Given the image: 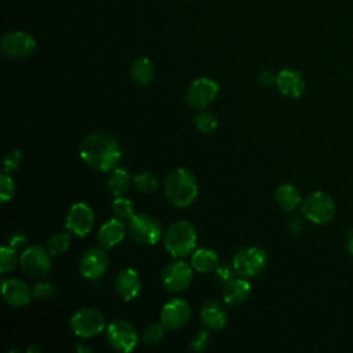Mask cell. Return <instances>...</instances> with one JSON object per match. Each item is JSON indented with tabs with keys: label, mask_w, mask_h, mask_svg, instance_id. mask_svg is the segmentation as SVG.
Segmentation results:
<instances>
[{
	"label": "cell",
	"mask_w": 353,
	"mask_h": 353,
	"mask_svg": "<svg viewBox=\"0 0 353 353\" xmlns=\"http://www.w3.org/2000/svg\"><path fill=\"white\" fill-rule=\"evenodd\" d=\"M258 81L262 84V85H270L273 83H276V76L270 72H262L259 76H258Z\"/></svg>",
	"instance_id": "cell-38"
},
{
	"label": "cell",
	"mask_w": 353,
	"mask_h": 353,
	"mask_svg": "<svg viewBox=\"0 0 353 353\" xmlns=\"http://www.w3.org/2000/svg\"><path fill=\"white\" fill-rule=\"evenodd\" d=\"M233 268L240 277H256L268 263L266 252L259 247H245L233 256Z\"/></svg>",
	"instance_id": "cell-6"
},
{
	"label": "cell",
	"mask_w": 353,
	"mask_h": 353,
	"mask_svg": "<svg viewBox=\"0 0 353 353\" xmlns=\"http://www.w3.org/2000/svg\"><path fill=\"white\" fill-rule=\"evenodd\" d=\"M190 319V306L185 299L174 298L164 303L160 320L167 330H179Z\"/></svg>",
	"instance_id": "cell-15"
},
{
	"label": "cell",
	"mask_w": 353,
	"mask_h": 353,
	"mask_svg": "<svg viewBox=\"0 0 353 353\" xmlns=\"http://www.w3.org/2000/svg\"><path fill=\"white\" fill-rule=\"evenodd\" d=\"M65 226L74 236H87L94 226V212L91 207L85 203H74L66 214Z\"/></svg>",
	"instance_id": "cell-13"
},
{
	"label": "cell",
	"mask_w": 353,
	"mask_h": 353,
	"mask_svg": "<svg viewBox=\"0 0 353 353\" xmlns=\"http://www.w3.org/2000/svg\"><path fill=\"white\" fill-rule=\"evenodd\" d=\"M164 247L174 258H185L194 252L196 230L188 221H176L171 223L164 234Z\"/></svg>",
	"instance_id": "cell-3"
},
{
	"label": "cell",
	"mask_w": 353,
	"mask_h": 353,
	"mask_svg": "<svg viewBox=\"0 0 353 353\" xmlns=\"http://www.w3.org/2000/svg\"><path fill=\"white\" fill-rule=\"evenodd\" d=\"M22 152L18 150V149H14L11 152H8L4 157V172H12L15 171L17 168H19L21 163H22Z\"/></svg>",
	"instance_id": "cell-35"
},
{
	"label": "cell",
	"mask_w": 353,
	"mask_h": 353,
	"mask_svg": "<svg viewBox=\"0 0 353 353\" xmlns=\"http://www.w3.org/2000/svg\"><path fill=\"white\" fill-rule=\"evenodd\" d=\"M69 234L66 232H57L51 234L47 241V250L51 255H61L69 248Z\"/></svg>",
	"instance_id": "cell-27"
},
{
	"label": "cell",
	"mask_w": 353,
	"mask_h": 353,
	"mask_svg": "<svg viewBox=\"0 0 353 353\" xmlns=\"http://www.w3.org/2000/svg\"><path fill=\"white\" fill-rule=\"evenodd\" d=\"M274 200L283 211L291 212L301 204V193L294 185L281 183L274 192Z\"/></svg>",
	"instance_id": "cell-22"
},
{
	"label": "cell",
	"mask_w": 353,
	"mask_h": 353,
	"mask_svg": "<svg viewBox=\"0 0 353 353\" xmlns=\"http://www.w3.org/2000/svg\"><path fill=\"white\" fill-rule=\"evenodd\" d=\"M32 292H33L34 299L46 301V299H50L55 294V285L50 281H41L33 287Z\"/></svg>",
	"instance_id": "cell-33"
},
{
	"label": "cell",
	"mask_w": 353,
	"mask_h": 353,
	"mask_svg": "<svg viewBox=\"0 0 353 353\" xmlns=\"http://www.w3.org/2000/svg\"><path fill=\"white\" fill-rule=\"evenodd\" d=\"M7 245L14 248V250H19L23 248L26 245V236L19 232V230H14L8 234L7 237Z\"/></svg>",
	"instance_id": "cell-37"
},
{
	"label": "cell",
	"mask_w": 353,
	"mask_h": 353,
	"mask_svg": "<svg viewBox=\"0 0 353 353\" xmlns=\"http://www.w3.org/2000/svg\"><path fill=\"white\" fill-rule=\"evenodd\" d=\"M0 46L6 57L12 59H22L33 54L36 50V40L26 32L14 30L3 34Z\"/></svg>",
	"instance_id": "cell-10"
},
{
	"label": "cell",
	"mask_w": 353,
	"mask_h": 353,
	"mask_svg": "<svg viewBox=\"0 0 353 353\" xmlns=\"http://www.w3.org/2000/svg\"><path fill=\"white\" fill-rule=\"evenodd\" d=\"M210 345V332L207 330L197 331L190 339V347L194 352H204Z\"/></svg>",
	"instance_id": "cell-34"
},
{
	"label": "cell",
	"mask_w": 353,
	"mask_h": 353,
	"mask_svg": "<svg viewBox=\"0 0 353 353\" xmlns=\"http://www.w3.org/2000/svg\"><path fill=\"white\" fill-rule=\"evenodd\" d=\"M200 317L203 324L212 331L222 330L228 321L226 310L218 301H214V299L204 302L200 310Z\"/></svg>",
	"instance_id": "cell-21"
},
{
	"label": "cell",
	"mask_w": 353,
	"mask_h": 353,
	"mask_svg": "<svg viewBox=\"0 0 353 353\" xmlns=\"http://www.w3.org/2000/svg\"><path fill=\"white\" fill-rule=\"evenodd\" d=\"M48 250L40 245H29L19 255V265L23 273L32 279H41L51 269V258Z\"/></svg>",
	"instance_id": "cell-8"
},
{
	"label": "cell",
	"mask_w": 353,
	"mask_h": 353,
	"mask_svg": "<svg viewBox=\"0 0 353 353\" xmlns=\"http://www.w3.org/2000/svg\"><path fill=\"white\" fill-rule=\"evenodd\" d=\"M219 85L216 81L208 77H200L194 80L186 92V102L189 106L197 110L205 109L218 97Z\"/></svg>",
	"instance_id": "cell-11"
},
{
	"label": "cell",
	"mask_w": 353,
	"mask_h": 353,
	"mask_svg": "<svg viewBox=\"0 0 353 353\" xmlns=\"http://www.w3.org/2000/svg\"><path fill=\"white\" fill-rule=\"evenodd\" d=\"M76 352H79V353H88V352H91V347L90 346H87V345H77L76 346Z\"/></svg>",
	"instance_id": "cell-40"
},
{
	"label": "cell",
	"mask_w": 353,
	"mask_h": 353,
	"mask_svg": "<svg viewBox=\"0 0 353 353\" xmlns=\"http://www.w3.org/2000/svg\"><path fill=\"white\" fill-rule=\"evenodd\" d=\"M130 237L142 245H153L161 237L160 222L149 214H134L127 223Z\"/></svg>",
	"instance_id": "cell-5"
},
{
	"label": "cell",
	"mask_w": 353,
	"mask_h": 353,
	"mask_svg": "<svg viewBox=\"0 0 353 353\" xmlns=\"http://www.w3.org/2000/svg\"><path fill=\"white\" fill-rule=\"evenodd\" d=\"M109 346L120 353L131 352L138 343V334L134 325L125 320H114L106 327Z\"/></svg>",
	"instance_id": "cell-9"
},
{
	"label": "cell",
	"mask_w": 353,
	"mask_h": 353,
	"mask_svg": "<svg viewBox=\"0 0 353 353\" xmlns=\"http://www.w3.org/2000/svg\"><path fill=\"white\" fill-rule=\"evenodd\" d=\"M218 263H219V259L216 252L210 248H199V250H194V252L192 254L190 265L196 272H200V273L212 272L215 270Z\"/></svg>",
	"instance_id": "cell-23"
},
{
	"label": "cell",
	"mask_w": 353,
	"mask_h": 353,
	"mask_svg": "<svg viewBox=\"0 0 353 353\" xmlns=\"http://www.w3.org/2000/svg\"><path fill=\"white\" fill-rule=\"evenodd\" d=\"M193 279L192 266L183 261H176L167 265L161 272L163 287L170 292H182L185 291Z\"/></svg>",
	"instance_id": "cell-12"
},
{
	"label": "cell",
	"mask_w": 353,
	"mask_h": 353,
	"mask_svg": "<svg viewBox=\"0 0 353 353\" xmlns=\"http://www.w3.org/2000/svg\"><path fill=\"white\" fill-rule=\"evenodd\" d=\"M112 210L119 219H125V221H128L135 214L132 201L123 196L114 197V200L112 201Z\"/></svg>",
	"instance_id": "cell-29"
},
{
	"label": "cell",
	"mask_w": 353,
	"mask_h": 353,
	"mask_svg": "<svg viewBox=\"0 0 353 353\" xmlns=\"http://www.w3.org/2000/svg\"><path fill=\"white\" fill-rule=\"evenodd\" d=\"M79 154L88 167L106 172L116 168L119 164L121 149L112 135L106 132H92L81 141Z\"/></svg>",
	"instance_id": "cell-1"
},
{
	"label": "cell",
	"mask_w": 353,
	"mask_h": 353,
	"mask_svg": "<svg viewBox=\"0 0 353 353\" xmlns=\"http://www.w3.org/2000/svg\"><path fill=\"white\" fill-rule=\"evenodd\" d=\"M28 352H29V353H30V352H37V353H39L40 349H39L36 345H30V346L28 347Z\"/></svg>",
	"instance_id": "cell-41"
},
{
	"label": "cell",
	"mask_w": 353,
	"mask_h": 353,
	"mask_svg": "<svg viewBox=\"0 0 353 353\" xmlns=\"http://www.w3.org/2000/svg\"><path fill=\"white\" fill-rule=\"evenodd\" d=\"M131 77L139 85H146L153 80L154 68L149 58L139 57L131 63Z\"/></svg>",
	"instance_id": "cell-25"
},
{
	"label": "cell",
	"mask_w": 353,
	"mask_h": 353,
	"mask_svg": "<svg viewBox=\"0 0 353 353\" xmlns=\"http://www.w3.org/2000/svg\"><path fill=\"white\" fill-rule=\"evenodd\" d=\"M197 192L196 176L186 168H176L165 178L164 194L175 207H189L196 200Z\"/></svg>",
	"instance_id": "cell-2"
},
{
	"label": "cell",
	"mask_w": 353,
	"mask_h": 353,
	"mask_svg": "<svg viewBox=\"0 0 353 353\" xmlns=\"http://www.w3.org/2000/svg\"><path fill=\"white\" fill-rule=\"evenodd\" d=\"M215 273H216V279L218 281L221 283H228L229 280L233 279L236 270L233 268V263H228V262H222V263H218V266L215 268Z\"/></svg>",
	"instance_id": "cell-36"
},
{
	"label": "cell",
	"mask_w": 353,
	"mask_h": 353,
	"mask_svg": "<svg viewBox=\"0 0 353 353\" xmlns=\"http://www.w3.org/2000/svg\"><path fill=\"white\" fill-rule=\"evenodd\" d=\"M114 287L117 295L123 301H132L138 296L141 291V279L135 269L125 268L120 270L114 280Z\"/></svg>",
	"instance_id": "cell-17"
},
{
	"label": "cell",
	"mask_w": 353,
	"mask_h": 353,
	"mask_svg": "<svg viewBox=\"0 0 353 353\" xmlns=\"http://www.w3.org/2000/svg\"><path fill=\"white\" fill-rule=\"evenodd\" d=\"M106 327L103 314L94 307H83L70 317V328L80 338H92Z\"/></svg>",
	"instance_id": "cell-7"
},
{
	"label": "cell",
	"mask_w": 353,
	"mask_h": 353,
	"mask_svg": "<svg viewBox=\"0 0 353 353\" xmlns=\"http://www.w3.org/2000/svg\"><path fill=\"white\" fill-rule=\"evenodd\" d=\"M18 262H19V256L17 254V250L8 245H3L0 248V273L1 274H6L14 270Z\"/></svg>",
	"instance_id": "cell-26"
},
{
	"label": "cell",
	"mask_w": 353,
	"mask_h": 353,
	"mask_svg": "<svg viewBox=\"0 0 353 353\" xmlns=\"http://www.w3.org/2000/svg\"><path fill=\"white\" fill-rule=\"evenodd\" d=\"M14 193H15V183L12 178L7 172H3L0 175V201L3 204L10 201L14 197Z\"/></svg>",
	"instance_id": "cell-32"
},
{
	"label": "cell",
	"mask_w": 353,
	"mask_h": 353,
	"mask_svg": "<svg viewBox=\"0 0 353 353\" xmlns=\"http://www.w3.org/2000/svg\"><path fill=\"white\" fill-rule=\"evenodd\" d=\"M193 123H194L196 128L201 132H212L218 127V119L210 112L196 113Z\"/></svg>",
	"instance_id": "cell-30"
},
{
	"label": "cell",
	"mask_w": 353,
	"mask_h": 353,
	"mask_svg": "<svg viewBox=\"0 0 353 353\" xmlns=\"http://www.w3.org/2000/svg\"><path fill=\"white\" fill-rule=\"evenodd\" d=\"M109 193H112L114 197L124 196L130 186H131V175L124 168H113L110 172L108 182H106Z\"/></svg>",
	"instance_id": "cell-24"
},
{
	"label": "cell",
	"mask_w": 353,
	"mask_h": 353,
	"mask_svg": "<svg viewBox=\"0 0 353 353\" xmlns=\"http://www.w3.org/2000/svg\"><path fill=\"white\" fill-rule=\"evenodd\" d=\"M277 90L290 98H298L305 91V80L298 70L283 69L276 76Z\"/></svg>",
	"instance_id": "cell-18"
},
{
	"label": "cell",
	"mask_w": 353,
	"mask_h": 353,
	"mask_svg": "<svg viewBox=\"0 0 353 353\" xmlns=\"http://www.w3.org/2000/svg\"><path fill=\"white\" fill-rule=\"evenodd\" d=\"M302 214L307 221L324 225L334 219L336 214V204L330 194L324 192H314L303 200Z\"/></svg>",
	"instance_id": "cell-4"
},
{
	"label": "cell",
	"mask_w": 353,
	"mask_h": 353,
	"mask_svg": "<svg viewBox=\"0 0 353 353\" xmlns=\"http://www.w3.org/2000/svg\"><path fill=\"white\" fill-rule=\"evenodd\" d=\"M165 330H167V328L163 325L161 321H160V323H152V324H149V325L145 328L143 334H142V341H143V343H145V345H149V346L157 345V343L163 339Z\"/></svg>",
	"instance_id": "cell-31"
},
{
	"label": "cell",
	"mask_w": 353,
	"mask_h": 353,
	"mask_svg": "<svg viewBox=\"0 0 353 353\" xmlns=\"http://www.w3.org/2000/svg\"><path fill=\"white\" fill-rule=\"evenodd\" d=\"M125 225L119 218L106 221L98 230V241L102 248H113L125 236Z\"/></svg>",
	"instance_id": "cell-20"
},
{
	"label": "cell",
	"mask_w": 353,
	"mask_h": 353,
	"mask_svg": "<svg viewBox=\"0 0 353 353\" xmlns=\"http://www.w3.org/2000/svg\"><path fill=\"white\" fill-rule=\"evenodd\" d=\"M132 183H134L135 189L142 192V193L153 192L159 186L157 178L152 172H139V174H137L132 179Z\"/></svg>",
	"instance_id": "cell-28"
},
{
	"label": "cell",
	"mask_w": 353,
	"mask_h": 353,
	"mask_svg": "<svg viewBox=\"0 0 353 353\" xmlns=\"http://www.w3.org/2000/svg\"><path fill=\"white\" fill-rule=\"evenodd\" d=\"M108 266H109L108 254L102 248L92 247L83 254L80 259L79 270L84 279L98 280L106 273Z\"/></svg>",
	"instance_id": "cell-14"
},
{
	"label": "cell",
	"mask_w": 353,
	"mask_h": 353,
	"mask_svg": "<svg viewBox=\"0 0 353 353\" xmlns=\"http://www.w3.org/2000/svg\"><path fill=\"white\" fill-rule=\"evenodd\" d=\"M251 291V285L248 279L244 277H233L228 283H225L222 288V299L229 306H237L245 302Z\"/></svg>",
	"instance_id": "cell-19"
},
{
	"label": "cell",
	"mask_w": 353,
	"mask_h": 353,
	"mask_svg": "<svg viewBox=\"0 0 353 353\" xmlns=\"http://www.w3.org/2000/svg\"><path fill=\"white\" fill-rule=\"evenodd\" d=\"M346 245H347V251L350 255H353V228L349 230L347 237H346Z\"/></svg>",
	"instance_id": "cell-39"
},
{
	"label": "cell",
	"mask_w": 353,
	"mask_h": 353,
	"mask_svg": "<svg viewBox=\"0 0 353 353\" xmlns=\"http://www.w3.org/2000/svg\"><path fill=\"white\" fill-rule=\"evenodd\" d=\"M1 294L4 302L12 307L26 306L33 296L29 285L19 279H3Z\"/></svg>",
	"instance_id": "cell-16"
}]
</instances>
